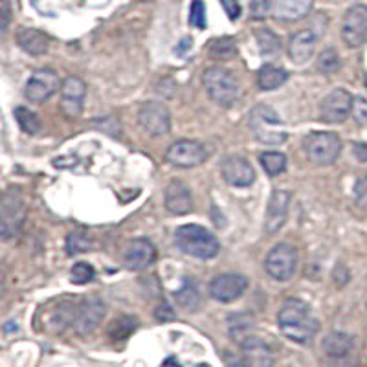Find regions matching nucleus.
Masks as SVG:
<instances>
[{
	"label": "nucleus",
	"instance_id": "aec40b11",
	"mask_svg": "<svg viewBox=\"0 0 367 367\" xmlns=\"http://www.w3.org/2000/svg\"><path fill=\"white\" fill-rule=\"evenodd\" d=\"M243 345V364L244 367H274V352L268 343L250 336L241 343Z\"/></svg>",
	"mask_w": 367,
	"mask_h": 367
},
{
	"label": "nucleus",
	"instance_id": "6ab92c4d",
	"mask_svg": "<svg viewBox=\"0 0 367 367\" xmlns=\"http://www.w3.org/2000/svg\"><path fill=\"white\" fill-rule=\"evenodd\" d=\"M223 175L228 184L237 187H248L255 180L254 167L241 156H228L223 162Z\"/></svg>",
	"mask_w": 367,
	"mask_h": 367
},
{
	"label": "nucleus",
	"instance_id": "f3484780",
	"mask_svg": "<svg viewBox=\"0 0 367 367\" xmlns=\"http://www.w3.org/2000/svg\"><path fill=\"white\" fill-rule=\"evenodd\" d=\"M289 206H290V193L284 189H275L268 200L266 207V215H264V232L266 233H278L287 223L289 217Z\"/></svg>",
	"mask_w": 367,
	"mask_h": 367
},
{
	"label": "nucleus",
	"instance_id": "f704fd0d",
	"mask_svg": "<svg viewBox=\"0 0 367 367\" xmlns=\"http://www.w3.org/2000/svg\"><path fill=\"white\" fill-rule=\"evenodd\" d=\"M15 119L19 127H21L26 135H37L41 129V119L35 112H31L26 107H17L15 109Z\"/></svg>",
	"mask_w": 367,
	"mask_h": 367
},
{
	"label": "nucleus",
	"instance_id": "e433bc0d",
	"mask_svg": "<svg viewBox=\"0 0 367 367\" xmlns=\"http://www.w3.org/2000/svg\"><path fill=\"white\" fill-rule=\"evenodd\" d=\"M189 24L198 30L206 28V6L202 0H193L191 10H189Z\"/></svg>",
	"mask_w": 367,
	"mask_h": 367
},
{
	"label": "nucleus",
	"instance_id": "de8ad7c7",
	"mask_svg": "<svg viewBox=\"0 0 367 367\" xmlns=\"http://www.w3.org/2000/svg\"><path fill=\"white\" fill-rule=\"evenodd\" d=\"M142 2H151V0H142Z\"/></svg>",
	"mask_w": 367,
	"mask_h": 367
},
{
	"label": "nucleus",
	"instance_id": "393cba45",
	"mask_svg": "<svg viewBox=\"0 0 367 367\" xmlns=\"http://www.w3.org/2000/svg\"><path fill=\"white\" fill-rule=\"evenodd\" d=\"M17 42L19 46L30 56H44L50 48V39L42 31L33 30V28H22L17 33Z\"/></svg>",
	"mask_w": 367,
	"mask_h": 367
},
{
	"label": "nucleus",
	"instance_id": "58836bf2",
	"mask_svg": "<svg viewBox=\"0 0 367 367\" xmlns=\"http://www.w3.org/2000/svg\"><path fill=\"white\" fill-rule=\"evenodd\" d=\"M272 10V0H252L250 2V13L254 19H264Z\"/></svg>",
	"mask_w": 367,
	"mask_h": 367
},
{
	"label": "nucleus",
	"instance_id": "6e6552de",
	"mask_svg": "<svg viewBox=\"0 0 367 367\" xmlns=\"http://www.w3.org/2000/svg\"><path fill=\"white\" fill-rule=\"evenodd\" d=\"M78 305L68 300L50 301L46 307H42V329L53 334L65 332L70 325H74Z\"/></svg>",
	"mask_w": 367,
	"mask_h": 367
},
{
	"label": "nucleus",
	"instance_id": "4468645a",
	"mask_svg": "<svg viewBox=\"0 0 367 367\" xmlns=\"http://www.w3.org/2000/svg\"><path fill=\"white\" fill-rule=\"evenodd\" d=\"M246 289H248V280L233 272L215 275L210 283V294L213 300L221 301V303H232L239 300Z\"/></svg>",
	"mask_w": 367,
	"mask_h": 367
},
{
	"label": "nucleus",
	"instance_id": "4be33fe9",
	"mask_svg": "<svg viewBox=\"0 0 367 367\" xmlns=\"http://www.w3.org/2000/svg\"><path fill=\"white\" fill-rule=\"evenodd\" d=\"M314 0H272V15L275 21L294 22L311 13Z\"/></svg>",
	"mask_w": 367,
	"mask_h": 367
},
{
	"label": "nucleus",
	"instance_id": "a211bd4d",
	"mask_svg": "<svg viewBox=\"0 0 367 367\" xmlns=\"http://www.w3.org/2000/svg\"><path fill=\"white\" fill-rule=\"evenodd\" d=\"M156 257V250L149 239H133L123 254V263L129 270H144L153 264Z\"/></svg>",
	"mask_w": 367,
	"mask_h": 367
},
{
	"label": "nucleus",
	"instance_id": "a878e982",
	"mask_svg": "<svg viewBox=\"0 0 367 367\" xmlns=\"http://www.w3.org/2000/svg\"><path fill=\"white\" fill-rule=\"evenodd\" d=\"M287 79H289V72L275 65H264L257 72V83L261 90H275L287 83Z\"/></svg>",
	"mask_w": 367,
	"mask_h": 367
},
{
	"label": "nucleus",
	"instance_id": "dca6fc26",
	"mask_svg": "<svg viewBox=\"0 0 367 367\" xmlns=\"http://www.w3.org/2000/svg\"><path fill=\"white\" fill-rule=\"evenodd\" d=\"M59 88V76L50 68H41L31 74L26 83V98L33 103H44Z\"/></svg>",
	"mask_w": 367,
	"mask_h": 367
},
{
	"label": "nucleus",
	"instance_id": "473e14b6",
	"mask_svg": "<svg viewBox=\"0 0 367 367\" xmlns=\"http://www.w3.org/2000/svg\"><path fill=\"white\" fill-rule=\"evenodd\" d=\"M261 160V166L264 167V171L268 173L270 176L281 175L284 169H287V156L283 153H278V151H268V153H263L259 156Z\"/></svg>",
	"mask_w": 367,
	"mask_h": 367
},
{
	"label": "nucleus",
	"instance_id": "ddd939ff",
	"mask_svg": "<svg viewBox=\"0 0 367 367\" xmlns=\"http://www.w3.org/2000/svg\"><path fill=\"white\" fill-rule=\"evenodd\" d=\"M352 103H355V98L347 90H343V88L332 90L331 94H327L320 105L321 121H325V123L345 121L349 118V114L352 112Z\"/></svg>",
	"mask_w": 367,
	"mask_h": 367
},
{
	"label": "nucleus",
	"instance_id": "4c0bfd02",
	"mask_svg": "<svg viewBox=\"0 0 367 367\" xmlns=\"http://www.w3.org/2000/svg\"><path fill=\"white\" fill-rule=\"evenodd\" d=\"M352 195H355L357 206L360 207V210H364V212H367V176H360V178L355 182Z\"/></svg>",
	"mask_w": 367,
	"mask_h": 367
},
{
	"label": "nucleus",
	"instance_id": "423d86ee",
	"mask_svg": "<svg viewBox=\"0 0 367 367\" xmlns=\"http://www.w3.org/2000/svg\"><path fill=\"white\" fill-rule=\"evenodd\" d=\"M26 215V204L19 189H8L0 202V235L2 239H10L19 232V228L24 223Z\"/></svg>",
	"mask_w": 367,
	"mask_h": 367
},
{
	"label": "nucleus",
	"instance_id": "f257e3e1",
	"mask_svg": "<svg viewBox=\"0 0 367 367\" xmlns=\"http://www.w3.org/2000/svg\"><path fill=\"white\" fill-rule=\"evenodd\" d=\"M278 325L289 340L309 343L318 332V321L311 307L301 300H287L278 314Z\"/></svg>",
	"mask_w": 367,
	"mask_h": 367
},
{
	"label": "nucleus",
	"instance_id": "c756f323",
	"mask_svg": "<svg viewBox=\"0 0 367 367\" xmlns=\"http://www.w3.org/2000/svg\"><path fill=\"white\" fill-rule=\"evenodd\" d=\"M138 329V318L136 316H121L118 320H114L109 325V336L110 340L119 341L127 340L133 332Z\"/></svg>",
	"mask_w": 367,
	"mask_h": 367
},
{
	"label": "nucleus",
	"instance_id": "f03ea898",
	"mask_svg": "<svg viewBox=\"0 0 367 367\" xmlns=\"http://www.w3.org/2000/svg\"><path fill=\"white\" fill-rule=\"evenodd\" d=\"M176 246L184 254L197 259H213L221 250L219 239L198 224H184L175 232Z\"/></svg>",
	"mask_w": 367,
	"mask_h": 367
},
{
	"label": "nucleus",
	"instance_id": "a18cd8bd",
	"mask_svg": "<svg viewBox=\"0 0 367 367\" xmlns=\"http://www.w3.org/2000/svg\"><path fill=\"white\" fill-rule=\"evenodd\" d=\"M11 21V10H10V0H2V33H6Z\"/></svg>",
	"mask_w": 367,
	"mask_h": 367
},
{
	"label": "nucleus",
	"instance_id": "412c9836",
	"mask_svg": "<svg viewBox=\"0 0 367 367\" xmlns=\"http://www.w3.org/2000/svg\"><path fill=\"white\" fill-rule=\"evenodd\" d=\"M316 33L312 30H300L290 37L289 57L296 65H305L316 52Z\"/></svg>",
	"mask_w": 367,
	"mask_h": 367
},
{
	"label": "nucleus",
	"instance_id": "c85d7f7f",
	"mask_svg": "<svg viewBox=\"0 0 367 367\" xmlns=\"http://www.w3.org/2000/svg\"><path fill=\"white\" fill-rule=\"evenodd\" d=\"M255 39H257V46L261 56L275 57L281 52V39L270 28H259V30H255Z\"/></svg>",
	"mask_w": 367,
	"mask_h": 367
},
{
	"label": "nucleus",
	"instance_id": "7ed1b4c3",
	"mask_svg": "<svg viewBox=\"0 0 367 367\" xmlns=\"http://www.w3.org/2000/svg\"><path fill=\"white\" fill-rule=\"evenodd\" d=\"M248 123L250 130L261 144L281 145L287 142L283 119L268 105H255L254 109L250 110Z\"/></svg>",
	"mask_w": 367,
	"mask_h": 367
},
{
	"label": "nucleus",
	"instance_id": "9d476101",
	"mask_svg": "<svg viewBox=\"0 0 367 367\" xmlns=\"http://www.w3.org/2000/svg\"><path fill=\"white\" fill-rule=\"evenodd\" d=\"M138 123L149 136H166L171 130V114L160 101H149L142 105L138 112Z\"/></svg>",
	"mask_w": 367,
	"mask_h": 367
},
{
	"label": "nucleus",
	"instance_id": "72a5a7b5",
	"mask_svg": "<svg viewBox=\"0 0 367 367\" xmlns=\"http://www.w3.org/2000/svg\"><path fill=\"white\" fill-rule=\"evenodd\" d=\"M341 68V59L334 48H325L323 52L318 56L316 61V70L320 74H334Z\"/></svg>",
	"mask_w": 367,
	"mask_h": 367
},
{
	"label": "nucleus",
	"instance_id": "b1692460",
	"mask_svg": "<svg viewBox=\"0 0 367 367\" xmlns=\"http://www.w3.org/2000/svg\"><path fill=\"white\" fill-rule=\"evenodd\" d=\"M321 351L327 358H345L355 355V338L347 332L332 331L321 340Z\"/></svg>",
	"mask_w": 367,
	"mask_h": 367
},
{
	"label": "nucleus",
	"instance_id": "ea45409f",
	"mask_svg": "<svg viewBox=\"0 0 367 367\" xmlns=\"http://www.w3.org/2000/svg\"><path fill=\"white\" fill-rule=\"evenodd\" d=\"M352 116L357 118V121L360 123H367V101L362 98L355 99L352 103Z\"/></svg>",
	"mask_w": 367,
	"mask_h": 367
},
{
	"label": "nucleus",
	"instance_id": "2eb2a0df",
	"mask_svg": "<svg viewBox=\"0 0 367 367\" xmlns=\"http://www.w3.org/2000/svg\"><path fill=\"white\" fill-rule=\"evenodd\" d=\"M87 85L83 79L70 76L61 85V109L68 118H79L83 112Z\"/></svg>",
	"mask_w": 367,
	"mask_h": 367
},
{
	"label": "nucleus",
	"instance_id": "0eeeda50",
	"mask_svg": "<svg viewBox=\"0 0 367 367\" xmlns=\"http://www.w3.org/2000/svg\"><path fill=\"white\" fill-rule=\"evenodd\" d=\"M298 266V250L289 243L275 244L264 259L266 274L275 281H289Z\"/></svg>",
	"mask_w": 367,
	"mask_h": 367
},
{
	"label": "nucleus",
	"instance_id": "a19ab883",
	"mask_svg": "<svg viewBox=\"0 0 367 367\" xmlns=\"http://www.w3.org/2000/svg\"><path fill=\"white\" fill-rule=\"evenodd\" d=\"M155 318L158 321H171L173 318H175V311H173V307H171L169 303H166V301H162L160 305L156 307Z\"/></svg>",
	"mask_w": 367,
	"mask_h": 367
},
{
	"label": "nucleus",
	"instance_id": "37998d69",
	"mask_svg": "<svg viewBox=\"0 0 367 367\" xmlns=\"http://www.w3.org/2000/svg\"><path fill=\"white\" fill-rule=\"evenodd\" d=\"M325 367H357V358L355 355L345 358H327Z\"/></svg>",
	"mask_w": 367,
	"mask_h": 367
},
{
	"label": "nucleus",
	"instance_id": "f8f14e48",
	"mask_svg": "<svg viewBox=\"0 0 367 367\" xmlns=\"http://www.w3.org/2000/svg\"><path fill=\"white\" fill-rule=\"evenodd\" d=\"M207 158L206 147L195 140H178L166 153V160L175 167H197Z\"/></svg>",
	"mask_w": 367,
	"mask_h": 367
},
{
	"label": "nucleus",
	"instance_id": "2f4dec72",
	"mask_svg": "<svg viewBox=\"0 0 367 367\" xmlns=\"http://www.w3.org/2000/svg\"><path fill=\"white\" fill-rule=\"evenodd\" d=\"M92 248H94V239L90 233L81 232V230H76V232L68 233L67 252L70 255L85 254V252H90Z\"/></svg>",
	"mask_w": 367,
	"mask_h": 367
},
{
	"label": "nucleus",
	"instance_id": "cd10ccee",
	"mask_svg": "<svg viewBox=\"0 0 367 367\" xmlns=\"http://www.w3.org/2000/svg\"><path fill=\"white\" fill-rule=\"evenodd\" d=\"M175 300L176 305L186 312L197 311L198 305H200V292L197 289V283L191 280L184 281V284L175 292Z\"/></svg>",
	"mask_w": 367,
	"mask_h": 367
},
{
	"label": "nucleus",
	"instance_id": "7c9ffc66",
	"mask_svg": "<svg viewBox=\"0 0 367 367\" xmlns=\"http://www.w3.org/2000/svg\"><path fill=\"white\" fill-rule=\"evenodd\" d=\"M210 56L217 61H230L237 56V42L232 37H219L210 44Z\"/></svg>",
	"mask_w": 367,
	"mask_h": 367
},
{
	"label": "nucleus",
	"instance_id": "c03bdc74",
	"mask_svg": "<svg viewBox=\"0 0 367 367\" xmlns=\"http://www.w3.org/2000/svg\"><path fill=\"white\" fill-rule=\"evenodd\" d=\"M352 153H355L358 162L367 164V144L366 142H355V144H352Z\"/></svg>",
	"mask_w": 367,
	"mask_h": 367
},
{
	"label": "nucleus",
	"instance_id": "39448f33",
	"mask_svg": "<svg viewBox=\"0 0 367 367\" xmlns=\"http://www.w3.org/2000/svg\"><path fill=\"white\" fill-rule=\"evenodd\" d=\"M309 160L316 166H331L338 160L341 153V140L336 133H311L303 142Z\"/></svg>",
	"mask_w": 367,
	"mask_h": 367
},
{
	"label": "nucleus",
	"instance_id": "1a4fd4ad",
	"mask_svg": "<svg viewBox=\"0 0 367 367\" xmlns=\"http://www.w3.org/2000/svg\"><path fill=\"white\" fill-rule=\"evenodd\" d=\"M341 39L349 48L362 46L367 39V6L355 4L345 11L341 21Z\"/></svg>",
	"mask_w": 367,
	"mask_h": 367
},
{
	"label": "nucleus",
	"instance_id": "bb28decb",
	"mask_svg": "<svg viewBox=\"0 0 367 367\" xmlns=\"http://www.w3.org/2000/svg\"><path fill=\"white\" fill-rule=\"evenodd\" d=\"M254 318L250 314H244V312H237V314H232L228 318V332L232 340L243 343L246 338H250V332L254 329Z\"/></svg>",
	"mask_w": 367,
	"mask_h": 367
},
{
	"label": "nucleus",
	"instance_id": "79ce46f5",
	"mask_svg": "<svg viewBox=\"0 0 367 367\" xmlns=\"http://www.w3.org/2000/svg\"><path fill=\"white\" fill-rule=\"evenodd\" d=\"M221 4L226 10L230 21H237L239 17H241V4H239L237 0H221Z\"/></svg>",
	"mask_w": 367,
	"mask_h": 367
},
{
	"label": "nucleus",
	"instance_id": "20e7f679",
	"mask_svg": "<svg viewBox=\"0 0 367 367\" xmlns=\"http://www.w3.org/2000/svg\"><path fill=\"white\" fill-rule=\"evenodd\" d=\"M204 87L207 96L221 107H232L239 99V83L230 70L221 67L210 68L204 74Z\"/></svg>",
	"mask_w": 367,
	"mask_h": 367
},
{
	"label": "nucleus",
	"instance_id": "c9c22d12",
	"mask_svg": "<svg viewBox=\"0 0 367 367\" xmlns=\"http://www.w3.org/2000/svg\"><path fill=\"white\" fill-rule=\"evenodd\" d=\"M70 280L76 284H85L94 280V268L88 263L74 264L70 270Z\"/></svg>",
	"mask_w": 367,
	"mask_h": 367
},
{
	"label": "nucleus",
	"instance_id": "9b49d317",
	"mask_svg": "<svg viewBox=\"0 0 367 367\" xmlns=\"http://www.w3.org/2000/svg\"><path fill=\"white\" fill-rule=\"evenodd\" d=\"M107 314V305L101 298H87L78 305L76 311V320H74V329L81 336H87L90 332H94L98 329V325L101 323V320Z\"/></svg>",
	"mask_w": 367,
	"mask_h": 367
},
{
	"label": "nucleus",
	"instance_id": "5701e85b",
	"mask_svg": "<svg viewBox=\"0 0 367 367\" xmlns=\"http://www.w3.org/2000/svg\"><path fill=\"white\" fill-rule=\"evenodd\" d=\"M166 207L173 215H187L193 210V197L187 186L180 180L169 182L166 187Z\"/></svg>",
	"mask_w": 367,
	"mask_h": 367
},
{
	"label": "nucleus",
	"instance_id": "49530a36",
	"mask_svg": "<svg viewBox=\"0 0 367 367\" xmlns=\"http://www.w3.org/2000/svg\"><path fill=\"white\" fill-rule=\"evenodd\" d=\"M191 46H193V41H191V39H189V37H184V39H182L180 44H178V46L175 48V53H176V56H180V57L182 56H186V52Z\"/></svg>",
	"mask_w": 367,
	"mask_h": 367
}]
</instances>
